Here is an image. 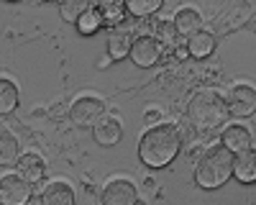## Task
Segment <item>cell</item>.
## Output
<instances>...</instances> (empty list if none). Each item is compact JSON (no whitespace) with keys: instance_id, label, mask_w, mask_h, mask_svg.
<instances>
[{"instance_id":"23","label":"cell","mask_w":256,"mask_h":205,"mask_svg":"<svg viewBox=\"0 0 256 205\" xmlns=\"http://www.w3.org/2000/svg\"><path fill=\"white\" fill-rule=\"evenodd\" d=\"M177 28H174V24L169 20V24H159L156 26V38L162 41V44H177Z\"/></svg>"},{"instance_id":"14","label":"cell","mask_w":256,"mask_h":205,"mask_svg":"<svg viewBox=\"0 0 256 205\" xmlns=\"http://www.w3.org/2000/svg\"><path fill=\"white\" fill-rule=\"evenodd\" d=\"M172 24H174L177 34L184 36V38H190V36H195L198 31H202L200 28L202 26V18H200V13L195 8H180L174 13V18H172Z\"/></svg>"},{"instance_id":"15","label":"cell","mask_w":256,"mask_h":205,"mask_svg":"<svg viewBox=\"0 0 256 205\" xmlns=\"http://www.w3.org/2000/svg\"><path fill=\"white\" fill-rule=\"evenodd\" d=\"M187 52L192 59H208L212 52H216V36L208 31H198L195 36H190L187 41Z\"/></svg>"},{"instance_id":"7","label":"cell","mask_w":256,"mask_h":205,"mask_svg":"<svg viewBox=\"0 0 256 205\" xmlns=\"http://www.w3.org/2000/svg\"><path fill=\"white\" fill-rule=\"evenodd\" d=\"M31 195V182L20 174H6L0 180V202L3 205H26Z\"/></svg>"},{"instance_id":"3","label":"cell","mask_w":256,"mask_h":205,"mask_svg":"<svg viewBox=\"0 0 256 205\" xmlns=\"http://www.w3.org/2000/svg\"><path fill=\"white\" fill-rule=\"evenodd\" d=\"M233 152H228L223 144L210 146L195 164V184L202 190H218L233 177Z\"/></svg>"},{"instance_id":"12","label":"cell","mask_w":256,"mask_h":205,"mask_svg":"<svg viewBox=\"0 0 256 205\" xmlns=\"http://www.w3.org/2000/svg\"><path fill=\"white\" fill-rule=\"evenodd\" d=\"M16 172L24 180H28L31 184H38L41 180H44V174H46V164L36 154H20L18 162H16Z\"/></svg>"},{"instance_id":"9","label":"cell","mask_w":256,"mask_h":205,"mask_svg":"<svg viewBox=\"0 0 256 205\" xmlns=\"http://www.w3.org/2000/svg\"><path fill=\"white\" fill-rule=\"evenodd\" d=\"M92 136L100 146H116L123 136V126L118 116H102L95 126H92Z\"/></svg>"},{"instance_id":"18","label":"cell","mask_w":256,"mask_h":205,"mask_svg":"<svg viewBox=\"0 0 256 205\" xmlns=\"http://www.w3.org/2000/svg\"><path fill=\"white\" fill-rule=\"evenodd\" d=\"M90 8H92V0H59V16L67 24H77Z\"/></svg>"},{"instance_id":"22","label":"cell","mask_w":256,"mask_h":205,"mask_svg":"<svg viewBox=\"0 0 256 205\" xmlns=\"http://www.w3.org/2000/svg\"><path fill=\"white\" fill-rule=\"evenodd\" d=\"M102 24H105V20H102L100 10H98V8H90L88 13L77 20V31H80L82 36H92V34H98V28H100Z\"/></svg>"},{"instance_id":"24","label":"cell","mask_w":256,"mask_h":205,"mask_svg":"<svg viewBox=\"0 0 256 205\" xmlns=\"http://www.w3.org/2000/svg\"><path fill=\"white\" fill-rule=\"evenodd\" d=\"M8 3H16V0H8Z\"/></svg>"},{"instance_id":"20","label":"cell","mask_w":256,"mask_h":205,"mask_svg":"<svg viewBox=\"0 0 256 205\" xmlns=\"http://www.w3.org/2000/svg\"><path fill=\"white\" fill-rule=\"evenodd\" d=\"M164 6V0H126V8H128V16L134 18H148L159 13Z\"/></svg>"},{"instance_id":"13","label":"cell","mask_w":256,"mask_h":205,"mask_svg":"<svg viewBox=\"0 0 256 205\" xmlns=\"http://www.w3.org/2000/svg\"><path fill=\"white\" fill-rule=\"evenodd\" d=\"M233 177L241 184L256 182V149H246V152L233 156Z\"/></svg>"},{"instance_id":"6","label":"cell","mask_w":256,"mask_h":205,"mask_svg":"<svg viewBox=\"0 0 256 205\" xmlns=\"http://www.w3.org/2000/svg\"><path fill=\"white\" fill-rule=\"evenodd\" d=\"M102 205H138V190L131 180H110L100 195Z\"/></svg>"},{"instance_id":"19","label":"cell","mask_w":256,"mask_h":205,"mask_svg":"<svg viewBox=\"0 0 256 205\" xmlns=\"http://www.w3.org/2000/svg\"><path fill=\"white\" fill-rule=\"evenodd\" d=\"M18 100H20V92L18 88L13 85L10 80H0V113L8 116L18 108Z\"/></svg>"},{"instance_id":"11","label":"cell","mask_w":256,"mask_h":205,"mask_svg":"<svg viewBox=\"0 0 256 205\" xmlns=\"http://www.w3.org/2000/svg\"><path fill=\"white\" fill-rule=\"evenodd\" d=\"M74 190L70 182L64 180H54L49 182L44 192H41V205H74Z\"/></svg>"},{"instance_id":"16","label":"cell","mask_w":256,"mask_h":205,"mask_svg":"<svg viewBox=\"0 0 256 205\" xmlns=\"http://www.w3.org/2000/svg\"><path fill=\"white\" fill-rule=\"evenodd\" d=\"M102 16L105 24H110V26H118L126 20L128 16V8H126V0H98V6H95Z\"/></svg>"},{"instance_id":"1","label":"cell","mask_w":256,"mask_h":205,"mask_svg":"<svg viewBox=\"0 0 256 205\" xmlns=\"http://www.w3.org/2000/svg\"><path fill=\"white\" fill-rule=\"evenodd\" d=\"M182 152V134L174 123H156L138 138V159L148 170L169 167Z\"/></svg>"},{"instance_id":"4","label":"cell","mask_w":256,"mask_h":205,"mask_svg":"<svg viewBox=\"0 0 256 205\" xmlns=\"http://www.w3.org/2000/svg\"><path fill=\"white\" fill-rule=\"evenodd\" d=\"M131 62L141 70H148L162 62V41L156 36H134Z\"/></svg>"},{"instance_id":"8","label":"cell","mask_w":256,"mask_h":205,"mask_svg":"<svg viewBox=\"0 0 256 205\" xmlns=\"http://www.w3.org/2000/svg\"><path fill=\"white\" fill-rule=\"evenodd\" d=\"M228 110L236 118H248L256 113V90L248 85H236L228 92Z\"/></svg>"},{"instance_id":"21","label":"cell","mask_w":256,"mask_h":205,"mask_svg":"<svg viewBox=\"0 0 256 205\" xmlns=\"http://www.w3.org/2000/svg\"><path fill=\"white\" fill-rule=\"evenodd\" d=\"M18 138H16V134L8 128V126H3L0 128V162L3 164H8V162H13L16 156H18Z\"/></svg>"},{"instance_id":"2","label":"cell","mask_w":256,"mask_h":205,"mask_svg":"<svg viewBox=\"0 0 256 205\" xmlns=\"http://www.w3.org/2000/svg\"><path fill=\"white\" fill-rule=\"evenodd\" d=\"M228 116H230L228 100L212 88H200L187 100V120L200 134L218 131L220 126L228 123Z\"/></svg>"},{"instance_id":"17","label":"cell","mask_w":256,"mask_h":205,"mask_svg":"<svg viewBox=\"0 0 256 205\" xmlns=\"http://www.w3.org/2000/svg\"><path fill=\"white\" fill-rule=\"evenodd\" d=\"M131 46H134V36H128V31H113L108 36V56L110 59H123V56H131Z\"/></svg>"},{"instance_id":"5","label":"cell","mask_w":256,"mask_h":205,"mask_svg":"<svg viewBox=\"0 0 256 205\" xmlns=\"http://www.w3.org/2000/svg\"><path fill=\"white\" fill-rule=\"evenodd\" d=\"M105 113V102L95 95H82L72 102V110H70V118L77 126H95V123L102 118Z\"/></svg>"},{"instance_id":"10","label":"cell","mask_w":256,"mask_h":205,"mask_svg":"<svg viewBox=\"0 0 256 205\" xmlns=\"http://www.w3.org/2000/svg\"><path fill=\"white\" fill-rule=\"evenodd\" d=\"M220 144L228 152L241 154V152L251 149V134H248L246 126H241V123H230V126H226L223 134H220Z\"/></svg>"}]
</instances>
